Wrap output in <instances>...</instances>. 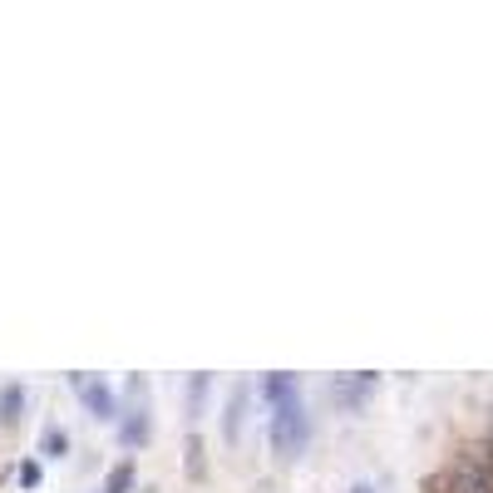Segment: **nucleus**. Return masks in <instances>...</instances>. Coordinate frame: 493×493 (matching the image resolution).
I'll return each mask as SVG.
<instances>
[{"mask_svg": "<svg viewBox=\"0 0 493 493\" xmlns=\"http://www.w3.org/2000/svg\"><path fill=\"white\" fill-rule=\"evenodd\" d=\"M380 385V376H351V380H335L331 385V400L341 409H360L365 400H370V390Z\"/></svg>", "mask_w": 493, "mask_h": 493, "instance_id": "7ed1b4c3", "label": "nucleus"}, {"mask_svg": "<svg viewBox=\"0 0 493 493\" xmlns=\"http://www.w3.org/2000/svg\"><path fill=\"white\" fill-rule=\"evenodd\" d=\"M351 493H376V489H370V483H355V489Z\"/></svg>", "mask_w": 493, "mask_h": 493, "instance_id": "4468645a", "label": "nucleus"}, {"mask_svg": "<svg viewBox=\"0 0 493 493\" xmlns=\"http://www.w3.org/2000/svg\"><path fill=\"white\" fill-rule=\"evenodd\" d=\"M40 479H44V464H40V459H20L15 483H20V489H40Z\"/></svg>", "mask_w": 493, "mask_h": 493, "instance_id": "f8f14e48", "label": "nucleus"}, {"mask_svg": "<svg viewBox=\"0 0 493 493\" xmlns=\"http://www.w3.org/2000/svg\"><path fill=\"white\" fill-rule=\"evenodd\" d=\"M306 440H311V415H306V400H281V405H271V449L281 454V459H296L301 449H306Z\"/></svg>", "mask_w": 493, "mask_h": 493, "instance_id": "f257e3e1", "label": "nucleus"}, {"mask_svg": "<svg viewBox=\"0 0 493 493\" xmlns=\"http://www.w3.org/2000/svg\"><path fill=\"white\" fill-rule=\"evenodd\" d=\"M262 395H267V405H281V400H296L301 395V380L287 376V370H277V376L262 380Z\"/></svg>", "mask_w": 493, "mask_h": 493, "instance_id": "0eeeda50", "label": "nucleus"}, {"mask_svg": "<svg viewBox=\"0 0 493 493\" xmlns=\"http://www.w3.org/2000/svg\"><path fill=\"white\" fill-rule=\"evenodd\" d=\"M182 479H188V483H203L207 479V444H203V434H198V429H188V434H182Z\"/></svg>", "mask_w": 493, "mask_h": 493, "instance_id": "20e7f679", "label": "nucleus"}, {"mask_svg": "<svg viewBox=\"0 0 493 493\" xmlns=\"http://www.w3.org/2000/svg\"><path fill=\"white\" fill-rule=\"evenodd\" d=\"M149 434H153V419H149V409H143V405L129 409V419L118 424V444H124V449H143Z\"/></svg>", "mask_w": 493, "mask_h": 493, "instance_id": "39448f33", "label": "nucleus"}, {"mask_svg": "<svg viewBox=\"0 0 493 493\" xmlns=\"http://www.w3.org/2000/svg\"><path fill=\"white\" fill-rule=\"evenodd\" d=\"M40 454H44V459H65V454H69V434L60 424H44L40 429Z\"/></svg>", "mask_w": 493, "mask_h": 493, "instance_id": "9d476101", "label": "nucleus"}, {"mask_svg": "<svg viewBox=\"0 0 493 493\" xmlns=\"http://www.w3.org/2000/svg\"><path fill=\"white\" fill-rule=\"evenodd\" d=\"M69 390L79 395L85 415H94V419H114L118 415V395L109 390L104 376H69Z\"/></svg>", "mask_w": 493, "mask_h": 493, "instance_id": "f03ea898", "label": "nucleus"}, {"mask_svg": "<svg viewBox=\"0 0 493 493\" xmlns=\"http://www.w3.org/2000/svg\"><path fill=\"white\" fill-rule=\"evenodd\" d=\"M207 390H213V376H188V395H182V405H188V419L198 415V405L207 400Z\"/></svg>", "mask_w": 493, "mask_h": 493, "instance_id": "9b49d317", "label": "nucleus"}, {"mask_svg": "<svg viewBox=\"0 0 493 493\" xmlns=\"http://www.w3.org/2000/svg\"><path fill=\"white\" fill-rule=\"evenodd\" d=\"M419 493H459V479H454V473H429V479L419 483Z\"/></svg>", "mask_w": 493, "mask_h": 493, "instance_id": "ddd939ff", "label": "nucleus"}, {"mask_svg": "<svg viewBox=\"0 0 493 493\" xmlns=\"http://www.w3.org/2000/svg\"><path fill=\"white\" fill-rule=\"evenodd\" d=\"M242 415H246V390L237 385L232 395H227V409H222V440L237 444V434H242Z\"/></svg>", "mask_w": 493, "mask_h": 493, "instance_id": "423d86ee", "label": "nucleus"}, {"mask_svg": "<svg viewBox=\"0 0 493 493\" xmlns=\"http://www.w3.org/2000/svg\"><path fill=\"white\" fill-rule=\"evenodd\" d=\"M20 415H25V390L5 385L0 390V424H20Z\"/></svg>", "mask_w": 493, "mask_h": 493, "instance_id": "1a4fd4ad", "label": "nucleus"}, {"mask_svg": "<svg viewBox=\"0 0 493 493\" xmlns=\"http://www.w3.org/2000/svg\"><path fill=\"white\" fill-rule=\"evenodd\" d=\"M133 479H139V464H133L129 454H124V459H118L114 469L104 473V489H99V493H129V489H133Z\"/></svg>", "mask_w": 493, "mask_h": 493, "instance_id": "6e6552de", "label": "nucleus"}]
</instances>
